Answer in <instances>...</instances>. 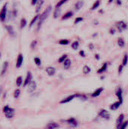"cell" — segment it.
<instances>
[{
  "mask_svg": "<svg viewBox=\"0 0 128 129\" xmlns=\"http://www.w3.org/2000/svg\"><path fill=\"white\" fill-rule=\"evenodd\" d=\"M23 83V78L22 76H18L16 79V85L17 87H20Z\"/></svg>",
  "mask_w": 128,
  "mask_h": 129,
  "instance_id": "cell-20",
  "label": "cell"
},
{
  "mask_svg": "<svg viewBox=\"0 0 128 129\" xmlns=\"http://www.w3.org/2000/svg\"><path fill=\"white\" fill-rule=\"evenodd\" d=\"M38 18H39V15H36V16H35L34 17V18L32 20V21L30 22V24H29V27H31V26H33V24L35 23V21L38 20Z\"/></svg>",
  "mask_w": 128,
  "mask_h": 129,
  "instance_id": "cell-31",
  "label": "cell"
},
{
  "mask_svg": "<svg viewBox=\"0 0 128 129\" xmlns=\"http://www.w3.org/2000/svg\"><path fill=\"white\" fill-rule=\"evenodd\" d=\"M118 45H119L121 48H123V47L125 45V42H124V40L122 38H119V39H118Z\"/></svg>",
  "mask_w": 128,
  "mask_h": 129,
  "instance_id": "cell-27",
  "label": "cell"
},
{
  "mask_svg": "<svg viewBox=\"0 0 128 129\" xmlns=\"http://www.w3.org/2000/svg\"><path fill=\"white\" fill-rule=\"evenodd\" d=\"M69 43V40L68 39H62L59 42V44L60 45H68Z\"/></svg>",
  "mask_w": 128,
  "mask_h": 129,
  "instance_id": "cell-35",
  "label": "cell"
},
{
  "mask_svg": "<svg viewBox=\"0 0 128 129\" xmlns=\"http://www.w3.org/2000/svg\"><path fill=\"white\" fill-rule=\"evenodd\" d=\"M71 65H72V61H71V60H70L69 58L67 57V58L64 60V62H63L64 69H65V70H68V69L71 67Z\"/></svg>",
  "mask_w": 128,
  "mask_h": 129,
  "instance_id": "cell-15",
  "label": "cell"
},
{
  "mask_svg": "<svg viewBox=\"0 0 128 129\" xmlns=\"http://www.w3.org/2000/svg\"><path fill=\"white\" fill-rule=\"evenodd\" d=\"M107 67H108V64H107L106 63H105L102 66V67L97 71V73H104V72L106 70Z\"/></svg>",
  "mask_w": 128,
  "mask_h": 129,
  "instance_id": "cell-24",
  "label": "cell"
},
{
  "mask_svg": "<svg viewBox=\"0 0 128 129\" xmlns=\"http://www.w3.org/2000/svg\"><path fill=\"white\" fill-rule=\"evenodd\" d=\"M36 82L34 80H32L29 84H28V88H27V91L28 93H32L35 89H36Z\"/></svg>",
  "mask_w": 128,
  "mask_h": 129,
  "instance_id": "cell-5",
  "label": "cell"
},
{
  "mask_svg": "<svg viewBox=\"0 0 128 129\" xmlns=\"http://www.w3.org/2000/svg\"><path fill=\"white\" fill-rule=\"evenodd\" d=\"M23 56L22 54H19V55L17 56V59L16 67L17 68L21 67V66L23 64Z\"/></svg>",
  "mask_w": 128,
  "mask_h": 129,
  "instance_id": "cell-9",
  "label": "cell"
},
{
  "mask_svg": "<svg viewBox=\"0 0 128 129\" xmlns=\"http://www.w3.org/2000/svg\"><path fill=\"white\" fill-rule=\"evenodd\" d=\"M26 25V20H25V18H22L20 20V28L23 29V27H25Z\"/></svg>",
  "mask_w": 128,
  "mask_h": 129,
  "instance_id": "cell-32",
  "label": "cell"
},
{
  "mask_svg": "<svg viewBox=\"0 0 128 129\" xmlns=\"http://www.w3.org/2000/svg\"><path fill=\"white\" fill-rule=\"evenodd\" d=\"M51 6H49V7H48L46 9H45V11L42 13V14L41 15V16H39V22H38V27L41 26V23L42 22H44L47 18H48V17L49 16V14H50V13H51Z\"/></svg>",
  "mask_w": 128,
  "mask_h": 129,
  "instance_id": "cell-2",
  "label": "cell"
},
{
  "mask_svg": "<svg viewBox=\"0 0 128 129\" xmlns=\"http://www.w3.org/2000/svg\"><path fill=\"white\" fill-rule=\"evenodd\" d=\"M43 3H44V0H38L37 1V2L35 4L36 5V8H35V11L36 12H38L41 10Z\"/></svg>",
  "mask_w": 128,
  "mask_h": 129,
  "instance_id": "cell-18",
  "label": "cell"
},
{
  "mask_svg": "<svg viewBox=\"0 0 128 129\" xmlns=\"http://www.w3.org/2000/svg\"><path fill=\"white\" fill-rule=\"evenodd\" d=\"M116 94H117V96H118V99H119V101L123 102V98H122V90H121V88H119L118 89Z\"/></svg>",
  "mask_w": 128,
  "mask_h": 129,
  "instance_id": "cell-21",
  "label": "cell"
},
{
  "mask_svg": "<svg viewBox=\"0 0 128 129\" xmlns=\"http://www.w3.org/2000/svg\"><path fill=\"white\" fill-rule=\"evenodd\" d=\"M3 113L5 114V116L7 118V119H12L15 116V110L14 108H11L8 105L7 106H5L3 107Z\"/></svg>",
  "mask_w": 128,
  "mask_h": 129,
  "instance_id": "cell-1",
  "label": "cell"
},
{
  "mask_svg": "<svg viewBox=\"0 0 128 129\" xmlns=\"http://www.w3.org/2000/svg\"><path fill=\"white\" fill-rule=\"evenodd\" d=\"M68 0H60L56 5V8H60V6H62L65 2H66Z\"/></svg>",
  "mask_w": 128,
  "mask_h": 129,
  "instance_id": "cell-36",
  "label": "cell"
},
{
  "mask_svg": "<svg viewBox=\"0 0 128 129\" xmlns=\"http://www.w3.org/2000/svg\"><path fill=\"white\" fill-rule=\"evenodd\" d=\"M46 73H48V76H53L56 73V69L53 67H48L46 68Z\"/></svg>",
  "mask_w": 128,
  "mask_h": 129,
  "instance_id": "cell-11",
  "label": "cell"
},
{
  "mask_svg": "<svg viewBox=\"0 0 128 129\" xmlns=\"http://www.w3.org/2000/svg\"><path fill=\"white\" fill-rule=\"evenodd\" d=\"M99 116L100 117H101L102 119H109V118H110V114H109V113L107 111V110H100V112H99Z\"/></svg>",
  "mask_w": 128,
  "mask_h": 129,
  "instance_id": "cell-4",
  "label": "cell"
},
{
  "mask_svg": "<svg viewBox=\"0 0 128 129\" xmlns=\"http://www.w3.org/2000/svg\"><path fill=\"white\" fill-rule=\"evenodd\" d=\"M128 125V121H127V122H125L124 123L123 122V124L118 128V129H126L127 128V127Z\"/></svg>",
  "mask_w": 128,
  "mask_h": 129,
  "instance_id": "cell-37",
  "label": "cell"
},
{
  "mask_svg": "<svg viewBox=\"0 0 128 129\" xmlns=\"http://www.w3.org/2000/svg\"><path fill=\"white\" fill-rule=\"evenodd\" d=\"M0 55H1V54H0Z\"/></svg>",
  "mask_w": 128,
  "mask_h": 129,
  "instance_id": "cell-50",
  "label": "cell"
},
{
  "mask_svg": "<svg viewBox=\"0 0 128 129\" xmlns=\"http://www.w3.org/2000/svg\"><path fill=\"white\" fill-rule=\"evenodd\" d=\"M72 16H73V12H72V11H69V12L66 13V14L63 16L62 20H66V19H69V18L72 17Z\"/></svg>",
  "mask_w": 128,
  "mask_h": 129,
  "instance_id": "cell-19",
  "label": "cell"
},
{
  "mask_svg": "<svg viewBox=\"0 0 128 129\" xmlns=\"http://www.w3.org/2000/svg\"><path fill=\"white\" fill-rule=\"evenodd\" d=\"M37 1H38V0H32V5H35L36 4V2H37Z\"/></svg>",
  "mask_w": 128,
  "mask_h": 129,
  "instance_id": "cell-42",
  "label": "cell"
},
{
  "mask_svg": "<svg viewBox=\"0 0 128 129\" xmlns=\"http://www.w3.org/2000/svg\"><path fill=\"white\" fill-rule=\"evenodd\" d=\"M127 60H128L127 54H125V56H124V60H123V66L127 65Z\"/></svg>",
  "mask_w": 128,
  "mask_h": 129,
  "instance_id": "cell-38",
  "label": "cell"
},
{
  "mask_svg": "<svg viewBox=\"0 0 128 129\" xmlns=\"http://www.w3.org/2000/svg\"><path fill=\"white\" fill-rule=\"evenodd\" d=\"M67 58V54H63V56H61L59 59H58V62L59 63H63L64 62V60Z\"/></svg>",
  "mask_w": 128,
  "mask_h": 129,
  "instance_id": "cell-33",
  "label": "cell"
},
{
  "mask_svg": "<svg viewBox=\"0 0 128 129\" xmlns=\"http://www.w3.org/2000/svg\"><path fill=\"white\" fill-rule=\"evenodd\" d=\"M79 54H80V55H81V57H85V54H84V51H81L79 52Z\"/></svg>",
  "mask_w": 128,
  "mask_h": 129,
  "instance_id": "cell-41",
  "label": "cell"
},
{
  "mask_svg": "<svg viewBox=\"0 0 128 129\" xmlns=\"http://www.w3.org/2000/svg\"><path fill=\"white\" fill-rule=\"evenodd\" d=\"M46 128H48L50 129H57L60 128V125L57 122H50L47 125Z\"/></svg>",
  "mask_w": 128,
  "mask_h": 129,
  "instance_id": "cell-13",
  "label": "cell"
},
{
  "mask_svg": "<svg viewBox=\"0 0 128 129\" xmlns=\"http://www.w3.org/2000/svg\"><path fill=\"white\" fill-rule=\"evenodd\" d=\"M6 29H7V30H8V32L9 33V34L11 35V36H15V33H14V28L12 27V26H6Z\"/></svg>",
  "mask_w": 128,
  "mask_h": 129,
  "instance_id": "cell-22",
  "label": "cell"
},
{
  "mask_svg": "<svg viewBox=\"0 0 128 129\" xmlns=\"http://www.w3.org/2000/svg\"><path fill=\"white\" fill-rule=\"evenodd\" d=\"M66 122V123H67L68 125H69L70 126H72V127H73V128L78 126V122H77V120H76L75 118L71 117V118L68 119Z\"/></svg>",
  "mask_w": 128,
  "mask_h": 129,
  "instance_id": "cell-8",
  "label": "cell"
},
{
  "mask_svg": "<svg viewBox=\"0 0 128 129\" xmlns=\"http://www.w3.org/2000/svg\"><path fill=\"white\" fill-rule=\"evenodd\" d=\"M91 70V68L88 66H84L83 67V73H84V74H88V73H90Z\"/></svg>",
  "mask_w": 128,
  "mask_h": 129,
  "instance_id": "cell-28",
  "label": "cell"
},
{
  "mask_svg": "<svg viewBox=\"0 0 128 129\" xmlns=\"http://www.w3.org/2000/svg\"><path fill=\"white\" fill-rule=\"evenodd\" d=\"M45 129H50V128H45Z\"/></svg>",
  "mask_w": 128,
  "mask_h": 129,
  "instance_id": "cell-48",
  "label": "cell"
},
{
  "mask_svg": "<svg viewBox=\"0 0 128 129\" xmlns=\"http://www.w3.org/2000/svg\"><path fill=\"white\" fill-rule=\"evenodd\" d=\"M37 45V42L36 41H33L32 43H31V48H34L35 47V45Z\"/></svg>",
  "mask_w": 128,
  "mask_h": 129,
  "instance_id": "cell-40",
  "label": "cell"
},
{
  "mask_svg": "<svg viewBox=\"0 0 128 129\" xmlns=\"http://www.w3.org/2000/svg\"><path fill=\"white\" fill-rule=\"evenodd\" d=\"M121 104H122V102H121V101H117V102L114 103L113 104H112V105L110 106V110H117V109L121 106Z\"/></svg>",
  "mask_w": 128,
  "mask_h": 129,
  "instance_id": "cell-17",
  "label": "cell"
},
{
  "mask_svg": "<svg viewBox=\"0 0 128 129\" xmlns=\"http://www.w3.org/2000/svg\"><path fill=\"white\" fill-rule=\"evenodd\" d=\"M20 90L19 88H17V89L14 91L13 96H14V98L15 99H17V98H18L20 97Z\"/></svg>",
  "mask_w": 128,
  "mask_h": 129,
  "instance_id": "cell-26",
  "label": "cell"
},
{
  "mask_svg": "<svg viewBox=\"0 0 128 129\" xmlns=\"http://www.w3.org/2000/svg\"><path fill=\"white\" fill-rule=\"evenodd\" d=\"M83 5H84L83 1H78V2H77L76 4L75 5V8L76 10H79V9H81V8H82Z\"/></svg>",
  "mask_w": 128,
  "mask_h": 129,
  "instance_id": "cell-23",
  "label": "cell"
},
{
  "mask_svg": "<svg viewBox=\"0 0 128 129\" xmlns=\"http://www.w3.org/2000/svg\"><path fill=\"white\" fill-rule=\"evenodd\" d=\"M103 88H97L96 91H94L92 93L91 97L92 98H97V97H98L99 95H100V94L103 92Z\"/></svg>",
  "mask_w": 128,
  "mask_h": 129,
  "instance_id": "cell-14",
  "label": "cell"
},
{
  "mask_svg": "<svg viewBox=\"0 0 128 129\" xmlns=\"http://www.w3.org/2000/svg\"><path fill=\"white\" fill-rule=\"evenodd\" d=\"M96 58H97V59H99V56H98L97 54L96 55Z\"/></svg>",
  "mask_w": 128,
  "mask_h": 129,
  "instance_id": "cell-46",
  "label": "cell"
},
{
  "mask_svg": "<svg viewBox=\"0 0 128 129\" xmlns=\"http://www.w3.org/2000/svg\"><path fill=\"white\" fill-rule=\"evenodd\" d=\"M76 98V94H72V95H69V97L63 99L62 101H60V104H67L70 101H72L73 99Z\"/></svg>",
  "mask_w": 128,
  "mask_h": 129,
  "instance_id": "cell-7",
  "label": "cell"
},
{
  "mask_svg": "<svg viewBox=\"0 0 128 129\" xmlns=\"http://www.w3.org/2000/svg\"><path fill=\"white\" fill-rule=\"evenodd\" d=\"M32 80V74L31 72L28 71L27 73H26V79H25V80L23 81V87L27 86L28 84H29Z\"/></svg>",
  "mask_w": 128,
  "mask_h": 129,
  "instance_id": "cell-6",
  "label": "cell"
},
{
  "mask_svg": "<svg viewBox=\"0 0 128 129\" xmlns=\"http://www.w3.org/2000/svg\"><path fill=\"white\" fill-rule=\"evenodd\" d=\"M83 20V18L82 17H77L76 19H75V23L76 24V23H78V22H81V21H82Z\"/></svg>",
  "mask_w": 128,
  "mask_h": 129,
  "instance_id": "cell-39",
  "label": "cell"
},
{
  "mask_svg": "<svg viewBox=\"0 0 128 129\" xmlns=\"http://www.w3.org/2000/svg\"><path fill=\"white\" fill-rule=\"evenodd\" d=\"M100 5V0H97V1H96L95 2V3L93 5V6L91 7V10H94V9H96L97 8H98L99 7V5Z\"/></svg>",
  "mask_w": 128,
  "mask_h": 129,
  "instance_id": "cell-29",
  "label": "cell"
},
{
  "mask_svg": "<svg viewBox=\"0 0 128 129\" xmlns=\"http://www.w3.org/2000/svg\"><path fill=\"white\" fill-rule=\"evenodd\" d=\"M6 14H7V4H5L2 8L0 10V21L4 22L5 20Z\"/></svg>",
  "mask_w": 128,
  "mask_h": 129,
  "instance_id": "cell-3",
  "label": "cell"
},
{
  "mask_svg": "<svg viewBox=\"0 0 128 129\" xmlns=\"http://www.w3.org/2000/svg\"><path fill=\"white\" fill-rule=\"evenodd\" d=\"M123 121H124V115L123 114H121L119 116V117L118 118L117 122H116V126H117L118 128L123 124Z\"/></svg>",
  "mask_w": 128,
  "mask_h": 129,
  "instance_id": "cell-16",
  "label": "cell"
},
{
  "mask_svg": "<svg viewBox=\"0 0 128 129\" xmlns=\"http://www.w3.org/2000/svg\"><path fill=\"white\" fill-rule=\"evenodd\" d=\"M34 62H35V63L37 65V66H41V60H40V58L39 57H35L34 58Z\"/></svg>",
  "mask_w": 128,
  "mask_h": 129,
  "instance_id": "cell-34",
  "label": "cell"
},
{
  "mask_svg": "<svg viewBox=\"0 0 128 129\" xmlns=\"http://www.w3.org/2000/svg\"><path fill=\"white\" fill-rule=\"evenodd\" d=\"M8 62L5 61V62H4V63H3V65H2V69L1 73H0V76H4V75L5 74V73H6L7 70H8Z\"/></svg>",
  "mask_w": 128,
  "mask_h": 129,
  "instance_id": "cell-12",
  "label": "cell"
},
{
  "mask_svg": "<svg viewBox=\"0 0 128 129\" xmlns=\"http://www.w3.org/2000/svg\"><path fill=\"white\" fill-rule=\"evenodd\" d=\"M61 14V9L60 8H56V10L54 13V18H57Z\"/></svg>",
  "mask_w": 128,
  "mask_h": 129,
  "instance_id": "cell-25",
  "label": "cell"
},
{
  "mask_svg": "<svg viewBox=\"0 0 128 129\" xmlns=\"http://www.w3.org/2000/svg\"><path fill=\"white\" fill-rule=\"evenodd\" d=\"M112 1H113V0H109V3H110V2H112Z\"/></svg>",
  "mask_w": 128,
  "mask_h": 129,
  "instance_id": "cell-47",
  "label": "cell"
},
{
  "mask_svg": "<svg viewBox=\"0 0 128 129\" xmlns=\"http://www.w3.org/2000/svg\"><path fill=\"white\" fill-rule=\"evenodd\" d=\"M117 2H118L119 5H121V0H117Z\"/></svg>",
  "mask_w": 128,
  "mask_h": 129,
  "instance_id": "cell-44",
  "label": "cell"
},
{
  "mask_svg": "<svg viewBox=\"0 0 128 129\" xmlns=\"http://www.w3.org/2000/svg\"><path fill=\"white\" fill-rule=\"evenodd\" d=\"M89 46H90V48H91V49H92V48H93V45H90Z\"/></svg>",
  "mask_w": 128,
  "mask_h": 129,
  "instance_id": "cell-45",
  "label": "cell"
},
{
  "mask_svg": "<svg viewBox=\"0 0 128 129\" xmlns=\"http://www.w3.org/2000/svg\"><path fill=\"white\" fill-rule=\"evenodd\" d=\"M78 46H79V42L78 41H75L72 44V48L74 49V50H77L78 48Z\"/></svg>",
  "mask_w": 128,
  "mask_h": 129,
  "instance_id": "cell-30",
  "label": "cell"
},
{
  "mask_svg": "<svg viewBox=\"0 0 128 129\" xmlns=\"http://www.w3.org/2000/svg\"><path fill=\"white\" fill-rule=\"evenodd\" d=\"M122 68H123V65H121V66H120V67H119V73H121V71H122Z\"/></svg>",
  "mask_w": 128,
  "mask_h": 129,
  "instance_id": "cell-43",
  "label": "cell"
},
{
  "mask_svg": "<svg viewBox=\"0 0 128 129\" xmlns=\"http://www.w3.org/2000/svg\"><path fill=\"white\" fill-rule=\"evenodd\" d=\"M117 26H118V29H120L121 31L125 30L127 28V26L126 23L124 22V21H119V22H118L117 23Z\"/></svg>",
  "mask_w": 128,
  "mask_h": 129,
  "instance_id": "cell-10",
  "label": "cell"
},
{
  "mask_svg": "<svg viewBox=\"0 0 128 129\" xmlns=\"http://www.w3.org/2000/svg\"><path fill=\"white\" fill-rule=\"evenodd\" d=\"M0 94H1V89H0Z\"/></svg>",
  "mask_w": 128,
  "mask_h": 129,
  "instance_id": "cell-49",
  "label": "cell"
}]
</instances>
